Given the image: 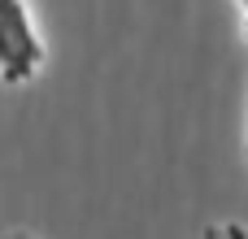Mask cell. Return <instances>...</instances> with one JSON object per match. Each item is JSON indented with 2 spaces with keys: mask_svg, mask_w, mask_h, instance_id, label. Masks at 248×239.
<instances>
[{
  "mask_svg": "<svg viewBox=\"0 0 248 239\" xmlns=\"http://www.w3.org/2000/svg\"><path fill=\"white\" fill-rule=\"evenodd\" d=\"M44 35L35 26V13L26 0H0V83L26 87L44 70Z\"/></svg>",
  "mask_w": 248,
  "mask_h": 239,
  "instance_id": "6da1fadb",
  "label": "cell"
},
{
  "mask_svg": "<svg viewBox=\"0 0 248 239\" xmlns=\"http://www.w3.org/2000/svg\"><path fill=\"white\" fill-rule=\"evenodd\" d=\"M0 239H35V235H26V231H9V235H0Z\"/></svg>",
  "mask_w": 248,
  "mask_h": 239,
  "instance_id": "7a4b0ae2",
  "label": "cell"
},
{
  "mask_svg": "<svg viewBox=\"0 0 248 239\" xmlns=\"http://www.w3.org/2000/svg\"><path fill=\"white\" fill-rule=\"evenodd\" d=\"M244 44H248V13H244Z\"/></svg>",
  "mask_w": 248,
  "mask_h": 239,
  "instance_id": "3957f363",
  "label": "cell"
},
{
  "mask_svg": "<svg viewBox=\"0 0 248 239\" xmlns=\"http://www.w3.org/2000/svg\"><path fill=\"white\" fill-rule=\"evenodd\" d=\"M235 4H240V9H244V13H248V0H235Z\"/></svg>",
  "mask_w": 248,
  "mask_h": 239,
  "instance_id": "277c9868",
  "label": "cell"
}]
</instances>
